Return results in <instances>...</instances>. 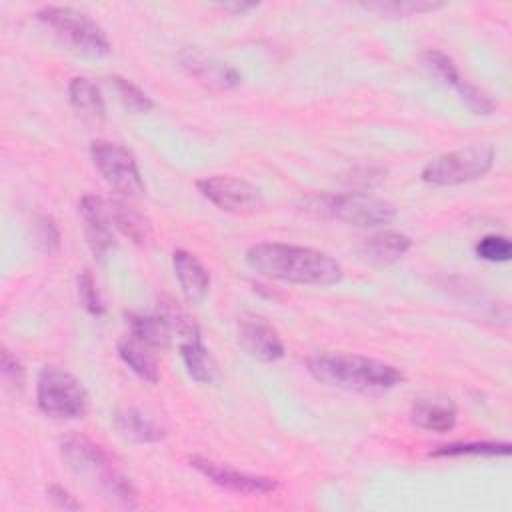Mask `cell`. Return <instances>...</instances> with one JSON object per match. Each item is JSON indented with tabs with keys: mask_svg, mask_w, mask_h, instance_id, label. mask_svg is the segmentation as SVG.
<instances>
[{
	"mask_svg": "<svg viewBox=\"0 0 512 512\" xmlns=\"http://www.w3.org/2000/svg\"><path fill=\"white\" fill-rule=\"evenodd\" d=\"M246 264L272 280L292 284L330 286L342 280L344 270L330 254L296 244L260 242L246 250Z\"/></svg>",
	"mask_w": 512,
	"mask_h": 512,
	"instance_id": "cell-1",
	"label": "cell"
},
{
	"mask_svg": "<svg viewBox=\"0 0 512 512\" xmlns=\"http://www.w3.org/2000/svg\"><path fill=\"white\" fill-rule=\"evenodd\" d=\"M306 366L322 384L364 394L386 392L404 380L400 368L360 354H316Z\"/></svg>",
	"mask_w": 512,
	"mask_h": 512,
	"instance_id": "cell-2",
	"label": "cell"
},
{
	"mask_svg": "<svg viewBox=\"0 0 512 512\" xmlns=\"http://www.w3.org/2000/svg\"><path fill=\"white\" fill-rule=\"evenodd\" d=\"M60 456L68 468L98 488L106 498L124 508L138 506V490L132 480L114 464V460L88 438L72 436L62 442Z\"/></svg>",
	"mask_w": 512,
	"mask_h": 512,
	"instance_id": "cell-3",
	"label": "cell"
},
{
	"mask_svg": "<svg viewBox=\"0 0 512 512\" xmlns=\"http://www.w3.org/2000/svg\"><path fill=\"white\" fill-rule=\"evenodd\" d=\"M36 20L78 54L90 58H104L110 54V42L104 30L88 14L72 6H44L36 12Z\"/></svg>",
	"mask_w": 512,
	"mask_h": 512,
	"instance_id": "cell-4",
	"label": "cell"
},
{
	"mask_svg": "<svg viewBox=\"0 0 512 512\" xmlns=\"http://www.w3.org/2000/svg\"><path fill=\"white\" fill-rule=\"evenodd\" d=\"M36 402L42 414L56 420L84 418L90 404L82 382L58 366H44L40 370Z\"/></svg>",
	"mask_w": 512,
	"mask_h": 512,
	"instance_id": "cell-5",
	"label": "cell"
},
{
	"mask_svg": "<svg viewBox=\"0 0 512 512\" xmlns=\"http://www.w3.org/2000/svg\"><path fill=\"white\" fill-rule=\"evenodd\" d=\"M494 162V148L490 144H470L430 160L420 176L432 186H454L482 178Z\"/></svg>",
	"mask_w": 512,
	"mask_h": 512,
	"instance_id": "cell-6",
	"label": "cell"
},
{
	"mask_svg": "<svg viewBox=\"0 0 512 512\" xmlns=\"http://www.w3.org/2000/svg\"><path fill=\"white\" fill-rule=\"evenodd\" d=\"M90 158L104 180L120 194L128 198L144 194V180L130 150L110 140H94L90 144Z\"/></svg>",
	"mask_w": 512,
	"mask_h": 512,
	"instance_id": "cell-7",
	"label": "cell"
},
{
	"mask_svg": "<svg viewBox=\"0 0 512 512\" xmlns=\"http://www.w3.org/2000/svg\"><path fill=\"white\" fill-rule=\"evenodd\" d=\"M328 210L336 220L358 228L390 224L396 218V208L392 202L368 192H346L334 196L328 202Z\"/></svg>",
	"mask_w": 512,
	"mask_h": 512,
	"instance_id": "cell-8",
	"label": "cell"
},
{
	"mask_svg": "<svg viewBox=\"0 0 512 512\" xmlns=\"http://www.w3.org/2000/svg\"><path fill=\"white\" fill-rule=\"evenodd\" d=\"M196 186L206 200L224 212L250 214L260 210L264 204L260 190L236 176H208L198 180Z\"/></svg>",
	"mask_w": 512,
	"mask_h": 512,
	"instance_id": "cell-9",
	"label": "cell"
},
{
	"mask_svg": "<svg viewBox=\"0 0 512 512\" xmlns=\"http://www.w3.org/2000/svg\"><path fill=\"white\" fill-rule=\"evenodd\" d=\"M188 462H190V466L196 472H200L212 484H216V486H220L224 490L236 492V494H246V496L270 494V492H274L278 488V482L274 478H270V476L242 472V470H236L232 466L206 460L202 456H190Z\"/></svg>",
	"mask_w": 512,
	"mask_h": 512,
	"instance_id": "cell-10",
	"label": "cell"
},
{
	"mask_svg": "<svg viewBox=\"0 0 512 512\" xmlns=\"http://www.w3.org/2000/svg\"><path fill=\"white\" fill-rule=\"evenodd\" d=\"M238 342L248 356L258 362H276L284 356L286 348L278 330L260 314L244 312L236 320Z\"/></svg>",
	"mask_w": 512,
	"mask_h": 512,
	"instance_id": "cell-11",
	"label": "cell"
},
{
	"mask_svg": "<svg viewBox=\"0 0 512 512\" xmlns=\"http://www.w3.org/2000/svg\"><path fill=\"white\" fill-rule=\"evenodd\" d=\"M422 60L434 76H438L446 86H452L458 92V96L466 102V106L474 114L488 116L496 110L498 104L484 90H480L478 86H474L466 78H462L450 56H446L444 52H440L436 48H430L422 54Z\"/></svg>",
	"mask_w": 512,
	"mask_h": 512,
	"instance_id": "cell-12",
	"label": "cell"
},
{
	"mask_svg": "<svg viewBox=\"0 0 512 512\" xmlns=\"http://www.w3.org/2000/svg\"><path fill=\"white\" fill-rule=\"evenodd\" d=\"M178 60L182 68L204 86H210L216 90H230L242 82V74L234 66L202 52L200 48H194V46L184 48L178 54Z\"/></svg>",
	"mask_w": 512,
	"mask_h": 512,
	"instance_id": "cell-13",
	"label": "cell"
},
{
	"mask_svg": "<svg viewBox=\"0 0 512 512\" xmlns=\"http://www.w3.org/2000/svg\"><path fill=\"white\" fill-rule=\"evenodd\" d=\"M80 214L84 220V232L90 250L102 258L106 252L114 248V234H112V218L108 210V202L98 196H84L80 200Z\"/></svg>",
	"mask_w": 512,
	"mask_h": 512,
	"instance_id": "cell-14",
	"label": "cell"
},
{
	"mask_svg": "<svg viewBox=\"0 0 512 512\" xmlns=\"http://www.w3.org/2000/svg\"><path fill=\"white\" fill-rule=\"evenodd\" d=\"M180 334V356L186 366V372L192 380L200 384H210L216 378V364L210 356V350L204 346L200 338V328L194 320H190Z\"/></svg>",
	"mask_w": 512,
	"mask_h": 512,
	"instance_id": "cell-15",
	"label": "cell"
},
{
	"mask_svg": "<svg viewBox=\"0 0 512 512\" xmlns=\"http://www.w3.org/2000/svg\"><path fill=\"white\" fill-rule=\"evenodd\" d=\"M410 246V236L398 230H380L362 242L360 256L364 262L384 268L398 262L410 250Z\"/></svg>",
	"mask_w": 512,
	"mask_h": 512,
	"instance_id": "cell-16",
	"label": "cell"
},
{
	"mask_svg": "<svg viewBox=\"0 0 512 512\" xmlns=\"http://www.w3.org/2000/svg\"><path fill=\"white\" fill-rule=\"evenodd\" d=\"M172 266L186 300L202 302L210 290V274L206 266L194 254L182 248L174 250Z\"/></svg>",
	"mask_w": 512,
	"mask_h": 512,
	"instance_id": "cell-17",
	"label": "cell"
},
{
	"mask_svg": "<svg viewBox=\"0 0 512 512\" xmlns=\"http://www.w3.org/2000/svg\"><path fill=\"white\" fill-rule=\"evenodd\" d=\"M410 420L430 432H450L456 426V408L450 398H418L412 404Z\"/></svg>",
	"mask_w": 512,
	"mask_h": 512,
	"instance_id": "cell-18",
	"label": "cell"
},
{
	"mask_svg": "<svg viewBox=\"0 0 512 512\" xmlns=\"http://www.w3.org/2000/svg\"><path fill=\"white\" fill-rule=\"evenodd\" d=\"M114 428L122 438L136 444L160 442L166 436V430L138 408H118L114 412Z\"/></svg>",
	"mask_w": 512,
	"mask_h": 512,
	"instance_id": "cell-19",
	"label": "cell"
},
{
	"mask_svg": "<svg viewBox=\"0 0 512 512\" xmlns=\"http://www.w3.org/2000/svg\"><path fill=\"white\" fill-rule=\"evenodd\" d=\"M126 324L130 328L132 338L138 340L140 344H144L148 348H156V350H166L170 346L172 326L160 312L150 314V316L128 312Z\"/></svg>",
	"mask_w": 512,
	"mask_h": 512,
	"instance_id": "cell-20",
	"label": "cell"
},
{
	"mask_svg": "<svg viewBox=\"0 0 512 512\" xmlns=\"http://www.w3.org/2000/svg\"><path fill=\"white\" fill-rule=\"evenodd\" d=\"M108 210H110V218L112 224L134 244L144 246L150 236H152V228H150V220L136 210L132 204H128L126 200H110L108 202Z\"/></svg>",
	"mask_w": 512,
	"mask_h": 512,
	"instance_id": "cell-21",
	"label": "cell"
},
{
	"mask_svg": "<svg viewBox=\"0 0 512 512\" xmlns=\"http://www.w3.org/2000/svg\"><path fill=\"white\" fill-rule=\"evenodd\" d=\"M68 100L72 108L86 120H102L106 114L104 98L96 84L84 76H76L68 84Z\"/></svg>",
	"mask_w": 512,
	"mask_h": 512,
	"instance_id": "cell-22",
	"label": "cell"
},
{
	"mask_svg": "<svg viewBox=\"0 0 512 512\" xmlns=\"http://www.w3.org/2000/svg\"><path fill=\"white\" fill-rule=\"evenodd\" d=\"M118 354L136 376H140L146 382H158V366L152 354L148 352V346L140 344L134 338H124L118 342Z\"/></svg>",
	"mask_w": 512,
	"mask_h": 512,
	"instance_id": "cell-23",
	"label": "cell"
},
{
	"mask_svg": "<svg viewBox=\"0 0 512 512\" xmlns=\"http://www.w3.org/2000/svg\"><path fill=\"white\" fill-rule=\"evenodd\" d=\"M364 10L374 12L382 18H408L424 12H432L442 8V2H430V0H378V2H364Z\"/></svg>",
	"mask_w": 512,
	"mask_h": 512,
	"instance_id": "cell-24",
	"label": "cell"
},
{
	"mask_svg": "<svg viewBox=\"0 0 512 512\" xmlns=\"http://www.w3.org/2000/svg\"><path fill=\"white\" fill-rule=\"evenodd\" d=\"M512 446L508 442H452L436 446L430 456L454 458V456H510Z\"/></svg>",
	"mask_w": 512,
	"mask_h": 512,
	"instance_id": "cell-25",
	"label": "cell"
},
{
	"mask_svg": "<svg viewBox=\"0 0 512 512\" xmlns=\"http://www.w3.org/2000/svg\"><path fill=\"white\" fill-rule=\"evenodd\" d=\"M106 80L126 110H130L134 114H142V112H150L154 108V100L142 88H138L134 82H130L128 78L112 74Z\"/></svg>",
	"mask_w": 512,
	"mask_h": 512,
	"instance_id": "cell-26",
	"label": "cell"
},
{
	"mask_svg": "<svg viewBox=\"0 0 512 512\" xmlns=\"http://www.w3.org/2000/svg\"><path fill=\"white\" fill-rule=\"evenodd\" d=\"M476 256L488 262H508L512 256V244L506 236L500 234H488L478 240L476 244Z\"/></svg>",
	"mask_w": 512,
	"mask_h": 512,
	"instance_id": "cell-27",
	"label": "cell"
},
{
	"mask_svg": "<svg viewBox=\"0 0 512 512\" xmlns=\"http://www.w3.org/2000/svg\"><path fill=\"white\" fill-rule=\"evenodd\" d=\"M78 296H80V302H82V306L88 314L102 316L106 312V306L100 298L96 282H94V278L88 270L80 272V276H78Z\"/></svg>",
	"mask_w": 512,
	"mask_h": 512,
	"instance_id": "cell-28",
	"label": "cell"
},
{
	"mask_svg": "<svg viewBox=\"0 0 512 512\" xmlns=\"http://www.w3.org/2000/svg\"><path fill=\"white\" fill-rule=\"evenodd\" d=\"M34 238L42 252L54 254L60 248V230L50 216H40L34 224Z\"/></svg>",
	"mask_w": 512,
	"mask_h": 512,
	"instance_id": "cell-29",
	"label": "cell"
},
{
	"mask_svg": "<svg viewBox=\"0 0 512 512\" xmlns=\"http://www.w3.org/2000/svg\"><path fill=\"white\" fill-rule=\"evenodd\" d=\"M2 376L8 386L20 390L24 384V368L22 364L10 354V350H2Z\"/></svg>",
	"mask_w": 512,
	"mask_h": 512,
	"instance_id": "cell-30",
	"label": "cell"
},
{
	"mask_svg": "<svg viewBox=\"0 0 512 512\" xmlns=\"http://www.w3.org/2000/svg\"><path fill=\"white\" fill-rule=\"evenodd\" d=\"M46 494H48V500H50L56 508H60V510H72V512L82 510V504H80L66 488H62V486H58V484H48V486H46Z\"/></svg>",
	"mask_w": 512,
	"mask_h": 512,
	"instance_id": "cell-31",
	"label": "cell"
},
{
	"mask_svg": "<svg viewBox=\"0 0 512 512\" xmlns=\"http://www.w3.org/2000/svg\"><path fill=\"white\" fill-rule=\"evenodd\" d=\"M220 8L228 10V12H234V14H244V12H250L254 8H258L256 2H228V4H220Z\"/></svg>",
	"mask_w": 512,
	"mask_h": 512,
	"instance_id": "cell-32",
	"label": "cell"
}]
</instances>
